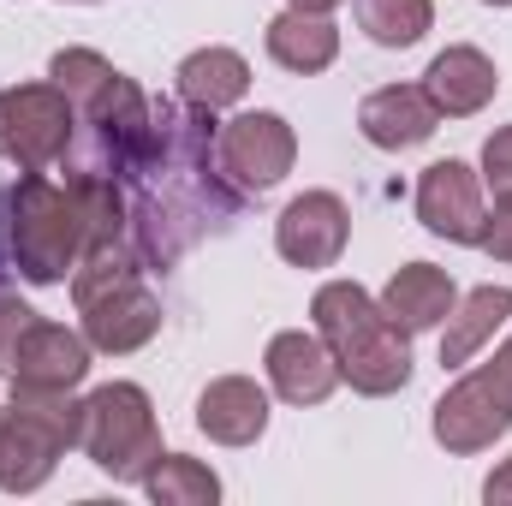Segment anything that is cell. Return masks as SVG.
I'll use <instances>...</instances> for the list:
<instances>
[{"label": "cell", "instance_id": "6da1fadb", "mask_svg": "<svg viewBox=\"0 0 512 506\" xmlns=\"http://www.w3.org/2000/svg\"><path fill=\"white\" fill-rule=\"evenodd\" d=\"M316 334L334 352L340 381H352L358 393L387 399L411 381V334L382 310V298H370L358 280H328L310 298Z\"/></svg>", "mask_w": 512, "mask_h": 506}, {"label": "cell", "instance_id": "7a4b0ae2", "mask_svg": "<svg viewBox=\"0 0 512 506\" xmlns=\"http://www.w3.org/2000/svg\"><path fill=\"white\" fill-rule=\"evenodd\" d=\"M48 78L66 90L72 114L96 126L102 155H114V173H143L161 149V114H149L143 90L120 66H108L96 48H60L48 60Z\"/></svg>", "mask_w": 512, "mask_h": 506}, {"label": "cell", "instance_id": "3957f363", "mask_svg": "<svg viewBox=\"0 0 512 506\" xmlns=\"http://www.w3.org/2000/svg\"><path fill=\"white\" fill-rule=\"evenodd\" d=\"M84 215L72 203L66 185H54L48 173H24L12 185V256H18V274L30 286H54L78 268L84 256Z\"/></svg>", "mask_w": 512, "mask_h": 506}, {"label": "cell", "instance_id": "277c9868", "mask_svg": "<svg viewBox=\"0 0 512 506\" xmlns=\"http://www.w3.org/2000/svg\"><path fill=\"white\" fill-rule=\"evenodd\" d=\"M78 447L90 453L96 471H108L114 483H143L161 459V423L155 405L137 381H108L84 399V435Z\"/></svg>", "mask_w": 512, "mask_h": 506}, {"label": "cell", "instance_id": "5b68a950", "mask_svg": "<svg viewBox=\"0 0 512 506\" xmlns=\"http://www.w3.org/2000/svg\"><path fill=\"white\" fill-rule=\"evenodd\" d=\"M429 429H435V441L447 453H483V447H495L507 435L512 429V334L489 364L465 370L435 399V423Z\"/></svg>", "mask_w": 512, "mask_h": 506}, {"label": "cell", "instance_id": "8992f818", "mask_svg": "<svg viewBox=\"0 0 512 506\" xmlns=\"http://www.w3.org/2000/svg\"><path fill=\"white\" fill-rule=\"evenodd\" d=\"M72 126H78V114L60 84L0 90V155L18 173H48L72 149Z\"/></svg>", "mask_w": 512, "mask_h": 506}, {"label": "cell", "instance_id": "52a82bcc", "mask_svg": "<svg viewBox=\"0 0 512 506\" xmlns=\"http://www.w3.org/2000/svg\"><path fill=\"white\" fill-rule=\"evenodd\" d=\"M417 221L447 239V245H483L489 227V203H483V173L465 161H429L417 179Z\"/></svg>", "mask_w": 512, "mask_h": 506}, {"label": "cell", "instance_id": "ba28073f", "mask_svg": "<svg viewBox=\"0 0 512 506\" xmlns=\"http://www.w3.org/2000/svg\"><path fill=\"white\" fill-rule=\"evenodd\" d=\"M292 161H298V137L292 126L280 120V114H268V108H256V114H239V120H227L221 126V167H227V179L239 185V191H274L286 173H292Z\"/></svg>", "mask_w": 512, "mask_h": 506}, {"label": "cell", "instance_id": "9c48e42d", "mask_svg": "<svg viewBox=\"0 0 512 506\" xmlns=\"http://www.w3.org/2000/svg\"><path fill=\"white\" fill-rule=\"evenodd\" d=\"M352 239V209L334 191H304L274 221V251L292 268H334Z\"/></svg>", "mask_w": 512, "mask_h": 506}, {"label": "cell", "instance_id": "30bf717a", "mask_svg": "<svg viewBox=\"0 0 512 506\" xmlns=\"http://www.w3.org/2000/svg\"><path fill=\"white\" fill-rule=\"evenodd\" d=\"M78 316H84V340L96 352H114V358H126V352L149 346L161 334V298L143 280H126V286L78 304Z\"/></svg>", "mask_w": 512, "mask_h": 506}, {"label": "cell", "instance_id": "8fae6325", "mask_svg": "<svg viewBox=\"0 0 512 506\" xmlns=\"http://www.w3.org/2000/svg\"><path fill=\"white\" fill-rule=\"evenodd\" d=\"M262 370H268V387H274L286 405H322V399L340 387L334 352L322 346V334H304V328L274 334L268 352H262Z\"/></svg>", "mask_w": 512, "mask_h": 506}, {"label": "cell", "instance_id": "7c38bea8", "mask_svg": "<svg viewBox=\"0 0 512 506\" xmlns=\"http://www.w3.org/2000/svg\"><path fill=\"white\" fill-rule=\"evenodd\" d=\"M495 90H501V72H495V60H489L483 48H471V42L441 48V54L429 60V72H423V96L435 102L441 120H471V114H483V108L495 102Z\"/></svg>", "mask_w": 512, "mask_h": 506}, {"label": "cell", "instance_id": "4fadbf2b", "mask_svg": "<svg viewBox=\"0 0 512 506\" xmlns=\"http://www.w3.org/2000/svg\"><path fill=\"white\" fill-rule=\"evenodd\" d=\"M90 352H96V346H90L78 328L36 316V322L24 328V340H18L6 376L24 381V387H78V381L90 376Z\"/></svg>", "mask_w": 512, "mask_h": 506}, {"label": "cell", "instance_id": "5bb4252c", "mask_svg": "<svg viewBox=\"0 0 512 506\" xmlns=\"http://www.w3.org/2000/svg\"><path fill=\"white\" fill-rule=\"evenodd\" d=\"M435 126H441V114H435V102L423 96V84H382V90H370V96L358 102V131H364L376 149H387V155L429 143Z\"/></svg>", "mask_w": 512, "mask_h": 506}, {"label": "cell", "instance_id": "9a60e30c", "mask_svg": "<svg viewBox=\"0 0 512 506\" xmlns=\"http://www.w3.org/2000/svg\"><path fill=\"white\" fill-rule=\"evenodd\" d=\"M197 429L221 447H251L268 429V387L251 376H215L197 393Z\"/></svg>", "mask_w": 512, "mask_h": 506}, {"label": "cell", "instance_id": "2e32d148", "mask_svg": "<svg viewBox=\"0 0 512 506\" xmlns=\"http://www.w3.org/2000/svg\"><path fill=\"white\" fill-rule=\"evenodd\" d=\"M453 304H459V286H453V274L435 268V262H405V268H393V280L382 286V310L405 328V334L441 328V322L453 316Z\"/></svg>", "mask_w": 512, "mask_h": 506}, {"label": "cell", "instance_id": "e0dca14e", "mask_svg": "<svg viewBox=\"0 0 512 506\" xmlns=\"http://www.w3.org/2000/svg\"><path fill=\"white\" fill-rule=\"evenodd\" d=\"M268 60L286 66V72H328L334 54H340V30L328 12H304V6H286L280 18H268Z\"/></svg>", "mask_w": 512, "mask_h": 506}, {"label": "cell", "instance_id": "ac0fdd59", "mask_svg": "<svg viewBox=\"0 0 512 506\" xmlns=\"http://www.w3.org/2000/svg\"><path fill=\"white\" fill-rule=\"evenodd\" d=\"M507 322H512V286H477V292H465L453 304V316L441 322L447 328L441 334V364L447 370H465Z\"/></svg>", "mask_w": 512, "mask_h": 506}, {"label": "cell", "instance_id": "d6986e66", "mask_svg": "<svg viewBox=\"0 0 512 506\" xmlns=\"http://www.w3.org/2000/svg\"><path fill=\"white\" fill-rule=\"evenodd\" d=\"M179 96L203 114H221L251 96V60L239 48H197L179 60Z\"/></svg>", "mask_w": 512, "mask_h": 506}, {"label": "cell", "instance_id": "ffe728a7", "mask_svg": "<svg viewBox=\"0 0 512 506\" xmlns=\"http://www.w3.org/2000/svg\"><path fill=\"white\" fill-rule=\"evenodd\" d=\"M143 495L155 506H215L221 501V477L191 453H161L155 471L143 477Z\"/></svg>", "mask_w": 512, "mask_h": 506}, {"label": "cell", "instance_id": "44dd1931", "mask_svg": "<svg viewBox=\"0 0 512 506\" xmlns=\"http://www.w3.org/2000/svg\"><path fill=\"white\" fill-rule=\"evenodd\" d=\"M352 12L376 48H411L435 24V0H352Z\"/></svg>", "mask_w": 512, "mask_h": 506}, {"label": "cell", "instance_id": "7402d4cb", "mask_svg": "<svg viewBox=\"0 0 512 506\" xmlns=\"http://www.w3.org/2000/svg\"><path fill=\"white\" fill-rule=\"evenodd\" d=\"M36 322V310L24 304V298H12V292H0V376L12 370V352H18V340H24V328Z\"/></svg>", "mask_w": 512, "mask_h": 506}, {"label": "cell", "instance_id": "603a6c76", "mask_svg": "<svg viewBox=\"0 0 512 506\" xmlns=\"http://www.w3.org/2000/svg\"><path fill=\"white\" fill-rule=\"evenodd\" d=\"M483 185L495 197H512V126H501L483 143Z\"/></svg>", "mask_w": 512, "mask_h": 506}, {"label": "cell", "instance_id": "cb8c5ba5", "mask_svg": "<svg viewBox=\"0 0 512 506\" xmlns=\"http://www.w3.org/2000/svg\"><path fill=\"white\" fill-rule=\"evenodd\" d=\"M483 251L495 262H512V197H495V215L483 227Z\"/></svg>", "mask_w": 512, "mask_h": 506}, {"label": "cell", "instance_id": "d4e9b609", "mask_svg": "<svg viewBox=\"0 0 512 506\" xmlns=\"http://www.w3.org/2000/svg\"><path fill=\"white\" fill-rule=\"evenodd\" d=\"M483 501H489V506H512V459H501V465L489 471V483H483Z\"/></svg>", "mask_w": 512, "mask_h": 506}, {"label": "cell", "instance_id": "484cf974", "mask_svg": "<svg viewBox=\"0 0 512 506\" xmlns=\"http://www.w3.org/2000/svg\"><path fill=\"white\" fill-rule=\"evenodd\" d=\"M286 6H304V12H334L340 0H286Z\"/></svg>", "mask_w": 512, "mask_h": 506}, {"label": "cell", "instance_id": "4316f807", "mask_svg": "<svg viewBox=\"0 0 512 506\" xmlns=\"http://www.w3.org/2000/svg\"><path fill=\"white\" fill-rule=\"evenodd\" d=\"M0 435H6V405H0Z\"/></svg>", "mask_w": 512, "mask_h": 506}, {"label": "cell", "instance_id": "83f0119b", "mask_svg": "<svg viewBox=\"0 0 512 506\" xmlns=\"http://www.w3.org/2000/svg\"><path fill=\"white\" fill-rule=\"evenodd\" d=\"M483 6H512V0H483Z\"/></svg>", "mask_w": 512, "mask_h": 506}]
</instances>
